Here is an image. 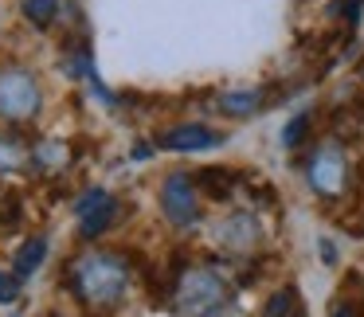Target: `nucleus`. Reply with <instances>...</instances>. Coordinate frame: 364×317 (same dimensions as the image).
Wrapping results in <instances>:
<instances>
[{
  "label": "nucleus",
  "instance_id": "f257e3e1",
  "mask_svg": "<svg viewBox=\"0 0 364 317\" xmlns=\"http://www.w3.org/2000/svg\"><path fill=\"white\" fill-rule=\"evenodd\" d=\"M126 286H129V267L118 259V254L87 251L71 267V290L79 294L87 306H98V309L118 306L122 294H126Z\"/></svg>",
  "mask_w": 364,
  "mask_h": 317
},
{
  "label": "nucleus",
  "instance_id": "f03ea898",
  "mask_svg": "<svg viewBox=\"0 0 364 317\" xmlns=\"http://www.w3.org/2000/svg\"><path fill=\"white\" fill-rule=\"evenodd\" d=\"M176 309L184 317H215L228 306V282H223L215 270H184L181 282H176Z\"/></svg>",
  "mask_w": 364,
  "mask_h": 317
},
{
  "label": "nucleus",
  "instance_id": "7ed1b4c3",
  "mask_svg": "<svg viewBox=\"0 0 364 317\" xmlns=\"http://www.w3.org/2000/svg\"><path fill=\"white\" fill-rule=\"evenodd\" d=\"M161 212L173 227H192L200 220V200H196V181L188 173H173L161 184Z\"/></svg>",
  "mask_w": 364,
  "mask_h": 317
},
{
  "label": "nucleus",
  "instance_id": "20e7f679",
  "mask_svg": "<svg viewBox=\"0 0 364 317\" xmlns=\"http://www.w3.org/2000/svg\"><path fill=\"white\" fill-rule=\"evenodd\" d=\"M40 110V87L28 71H4L0 75V114L12 122H24Z\"/></svg>",
  "mask_w": 364,
  "mask_h": 317
},
{
  "label": "nucleus",
  "instance_id": "39448f33",
  "mask_svg": "<svg viewBox=\"0 0 364 317\" xmlns=\"http://www.w3.org/2000/svg\"><path fill=\"white\" fill-rule=\"evenodd\" d=\"M345 153L337 149V145H321V149L314 153V161H309V184H314V192H321V196H337V192H345Z\"/></svg>",
  "mask_w": 364,
  "mask_h": 317
},
{
  "label": "nucleus",
  "instance_id": "423d86ee",
  "mask_svg": "<svg viewBox=\"0 0 364 317\" xmlns=\"http://www.w3.org/2000/svg\"><path fill=\"white\" fill-rule=\"evenodd\" d=\"M75 215H79V235H82V239H98V235H102V231L114 223L118 204H114L110 192L95 188V192H87V196L75 204Z\"/></svg>",
  "mask_w": 364,
  "mask_h": 317
},
{
  "label": "nucleus",
  "instance_id": "0eeeda50",
  "mask_svg": "<svg viewBox=\"0 0 364 317\" xmlns=\"http://www.w3.org/2000/svg\"><path fill=\"white\" fill-rule=\"evenodd\" d=\"M223 137L215 134V129H208V126H173V129H165V134L157 137V145L161 149H168V153H204V149H215Z\"/></svg>",
  "mask_w": 364,
  "mask_h": 317
},
{
  "label": "nucleus",
  "instance_id": "6e6552de",
  "mask_svg": "<svg viewBox=\"0 0 364 317\" xmlns=\"http://www.w3.org/2000/svg\"><path fill=\"white\" fill-rule=\"evenodd\" d=\"M215 239H220V247H228V251H251V247L259 243V220H255L251 212H235L215 227Z\"/></svg>",
  "mask_w": 364,
  "mask_h": 317
},
{
  "label": "nucleus",
  "instance_id": "1a4fd4ad",
  "mask_svg": "<svg viewBox=\"0 0 364 317\" xmlns=\"http://www.w3.org/2000/svg\"><path fill=\"white\" fill-rule=\"evenodd\" d=\"M262 106V90H228L220 95V110L231 114V118H247Z\"/></svg>",
  "mask_w": 364,
  "mask_h": 317
},
{
  "label": "nucleus",
  "instance_id": "9d476101",
  "mask_svg": "<svg viewBox=\"0 0 364 317\" xmlns=\"http://www.w3.org/2000/svg\"><path fill=\"white\" fill-rule=\"evenodd\" d=\"M24 16L36 28H51L59 16V0H24Z\"/></svg>",
  "mask_w": 364,
  "mask_h": 317
},
{
  "label": "nucleus",
  "instance_id": "9b49d317",
  "mask_svg": "<svg viewBox=\"0 0 364 317\" xmlns=\"http://www.w3.org/2000/svg\"><path fill=\"white\" fill-rule=\"evenodd\" d=\"M43 254H48V239H32V243H28L24 251L16 254V274L28 278V274H32V270L43 262Z\"/></svg>",
  "mask_w": 364,
  "mask_h": 317
},
{
  "label": "nucleus",
  "instance_id": "f8f14e48",
  "mask_svg": "<svg viewBox=\"0 0 364 317\" xmlns=\"http://www.w3.org/2000/svg\"><path fill=\"white\" fill-rule=\"evenodd\" d=\"M24 165V145L12 141V137H0V168L9 173V168H20Z\"/></svg>",
  "mask_w": 364,
  "mask_h": 317
},
{
  "label": "nucleus",
  "instance_id": "ddd939ff",
  "mask_svg": "<svg viewBox=\"0 0 364 317\" xmlns=\"http://www.w3.org/2000/svg\"><path fill=\"white\" fill-rule=\"evenodd\" d=\"M306 129H309V114H298V118L282 129V145H286V149H298L301 137H306Z\"/></svg>",
  "mask_w": 364,
  "mask_h": 317
},
{
  "label": "nucleus",
  "instance_id": "4468645a",
  "mask_svg": "<svg viewBox=\"0 0 364 317\" xmlns=\"http://www.w3.org/2000/svg\"><path fill=\"white\" fill-rule=\"evenodd\" d=\"M20 298V274L12 270V274H0V306H12V301Z\"/></svg>",
  "mask_w": 364,
  "mask_h": 317
},
{
  "label": "nucleus",
  "instance_id": "2eb2a0df",
  "mask_svg": "<svg viewBox=\"0 0 364 317\" xmlns=\"http://www.w3.org/2000/svg\"><path fill=\"white\" fill-rule=\"evenodd\" d=\"M200 176H204V184H208V192H212V196H228L231 184H223V181H228V173H220V168H204Z\"/></svg>",
  "mask_w": 364,
  "mask_h": 317
},
{
  "label": "nucleus",
  "instance_id": "dca6fc26",
  "mask_svg": "<svg viewBox=\"0 0 364 317\" xmlns=\"http://www.w3.org/2000/svg\"><path fill=\"white\" fill-rule=\"evenodd\" d=\"M290 301H294L290 290L274 294V298H270V306H267V317H286V313H290Z\"/></svg>",
  "mask_w": 364,
  "mask_h": 317
},
{
  "label": "nucleus",
  "instance_id": "f3484780",
  "mask_svg": "<svg viewBox=\"0 0 364 317\" xmlns=\"http://www.w3.org/2000/svg\"><path fill=\"white\" fill-rule=\"evenodd\" d=\"M333 317H356V306H348V301H337V309H333Z\"/></svg>",
  "mask_w": 364,
  "mask_h": 317
}]
</instances>
